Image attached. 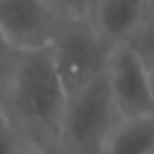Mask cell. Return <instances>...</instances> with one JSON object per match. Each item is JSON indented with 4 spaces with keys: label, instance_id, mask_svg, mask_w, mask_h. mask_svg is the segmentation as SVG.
Instances as JSON below:
<instances>
[{
    "label": "cell",
    "instance_id": "obj_15",
    "mask_svg": "<svg viewBox=\"0 0 154 154\" xmlns=\"http://www.w3.org/2000/svg\"><path fill=\"white\" fill-rule=\"evenodd\" d=\"M149 5H152V7H154V0H149Z\"/></svg>",
    "mask_w": 154,
    "mask_h": 154
},
{
    "label": "cell",
    "instance_id": "obj_11",
    "mask_svg": "<svg viewBox=\"0 0 154 154\" xmlns=\"http://www.w3.org/2000/svg\"><path fill=\"white\" fill-rule=\"evenodd\" d=\"M16 52H18V50L11 48V43L7 41L5 36H2V34H0V79L7 75V70H9L11 61L16 59Z\"/></svg>",
    "mask_w": 154,
    "mask_h": 154
},
{
    "label": "cell",
    "instance_id": "obj_5",
    "mask_svg": "<svg viewBox=\"0 0 154 154\" xmlns=\"http://www.w3.org/2000/svg\"><path fill=\"white\" fill-rule=\"evenodd\" d=\"M61 18L50 0H0V34L16 50L45 48Z\"/></svg>",
    "mask_w": 154,
    "mask_h": 154
},
{
    "label": "cell",
    "instance_id": "obj_10",
    "mask_svg": "<svg viewBox=\"0 0 154 154\" xmlns=\"http://www.w3.org/2000/svg\"><path fill=\"white\" fill-rule=\"evenodd\" d=\"M52 5H57L63 14L70 16H88V2L91 0H50Z\"/></svg>",
    "mask_w": 154,
    "mask_h": 154
},
{
    "label": "cell",
    "instance_id": "obj_8",
    "mask_svg": "<svg viewBox=\"0 0 154 154\" xmlns=\"http://www.w3.org/2000/svg\"><path fill=\"white\" fill-rule=\"evenodd\" d=\"M129 45L138 52L140 59H154V7L152 5L145 11L134 36L129 38Z\"/></svg>",
    "mask_w": 154,
    "mask_h": 154
},
{
    "label": "cell",
    "instance_id": "obj_13",
    "mask_svg": "<svg viewBox=\"0 0 154 154\" xmlns=\"http://www.w3.org/2000/svg\"><path fill=\"white\" fill-rule=\"evenodd\" d=\"M23 154H57V152L50 149V147H41V145H29Z\"/></svg>",
    "mask_w": 154,
    "mask_h": 154
},
{
    "label": "cell",
    "instance_id": "obj_1",
    "mask_svg": "<svg viewBox=\"0 0 154 154\" xmlns=\"http://www.w3.org/2000/svg\"><path fill=\"white\" fill-rule=\"evenodd\" d=\"M0 100L5 116L29 143L57 152L68 100L48 45L16 52L0 79Z\"/></svg>",
    "mask_w": 154,
    "mask_h": 154
},
{
    "label": "cell",
    "instance_id": "obj_6",
    "mask_svg": "<svg viewBox=\"0 0 154 154\" xmlns=\"http://www.w3.org/2000/svg\"><path fill=\"white\" fill-rule=\"evenodd\" d=\"M147 9L149 0H91L88 20L106 48H113L129 43Z\"/></svg>",
    "mask_w": 154,
    "mask_h": 154
},
{
    "label": "cell",
    "instance_id": "obj_9",
    "mask_svg": "<svg viewBox=\"0 0 154 154\" xmlns=\"http://www.w3.org/2000/svg\"><path fill=\"white\" fill-rule=\"evenodd\" d=\"M29 145L18 127L7 116H0V154H23Z\"/></svg>",
    "mask_w": 154,
    "mask_h": 154
},
{
    "label": "cell",
    "instance_id": "obj_14",
    "mask_svg": "<svg viewBox=\"0 0 154 154\" xmlns=\"http://www.w3.org/2000/svg\"><path fill=\"white\" fill-rule=\"evenodd\" d=\"M0 116H5V109H2V100H0Z\"/></svg>",
    "mask_w": 154,
    "mask_h": 154
},
{
    "label": "cell",
    "instance_id": "obj_12",
    "mask_svg": "<svg viewBox=\"0 0 154 154\" xmlns=\"http://www.w3.org/2000/svg\"><path fill=\"white\" fill-rule=\"evenodd\" d=\"M145 63V72H147V82H149V91L154 97V59H143Z\"/></svg>",
    "mask_w": 154,
    "mask_h": 154
},
{
    "label": "cell",
    "instance_id": "obj_2",
    "mask_svg": "<svg viewBox=\"0 0 154 154\" xmlns=\"http://www.w3.org/2000/svg\"><path fill=\"white\" fill-rule=\"evenodd\" d=\"M66 100L75 97L104 72L109 48L93 29L88 16L63 14L48 43Z\"/></svg>",
    "mask_w": 154,
    "mask_h": 154
},
{
    "label": "cell",
    "instance_id": "obj_3",
    "mask_svg": "<svg viewBox=\"0 0 154 154\" xmlns=\"http://www.w3.org/2000/svg\"><path fill=\"white\" fill-rule=\"evenodd\" d=\"M120 116L111 102L104 72L66 104L57 154H100Z\"/></svg>",
    "mask_w": 154,
    "mask_h": 154
},
{
    "label": "cell",
    "instance_id": "obj_4",
    "mask_svg": "<svg viewBox=\"0 0 154 154\" xmlns=\"http://www.w3.org/2000/svg\"><path fill=\"white\" fill-rule=\"evenodd\" d=\"M104 82L120 118L154 113V97L149 91L145 63L129 43H118L109 48Z\"/></svg>",
    "mask_w": 154,
    "mask_h": 154
},
{
    "label": "cell",
    "instance_id": "obj_7",
    "mask_svg": "<svg viewBox=\"0 0 154 154\" xmlns=\"http://www.w3.org/2000/svg\"><path fill=\"white\" fill-rule=\"evenodd\" d=\"M100 154H154V113L118 118Z\"/></svg>",
    "mask_w": 154,
    "mask_h": 154
}]
</instances>
